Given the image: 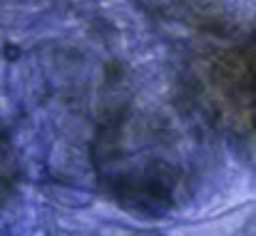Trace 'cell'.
<instances>
[{
	"label": "cell",
	"mask_w": 256,
	"mask_h": 236,
	"mask_svg": "<svg viewBox=\"0 0 256 236\" xmlns=\"http://www.w3.org/2000/svg\"><path fill=\"white\" fill-rule=\"evenodd\" d=\"M209 94L216 114L242 130L256 132V45L219 55L209 70Z\"/></svg>",
	"instance_id": "1"
}]
</instances>
